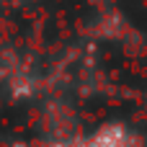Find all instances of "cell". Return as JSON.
<instances>
[{
  "mask_svg": "<svg viewBox=\"0 0 147 147\" xmlns=\"http://www.w3.org/2000/svg\"><path fill=\"white\" fill-rule=\"evenodd\" d=\"M80 147H132L129 145V134L121 124H109L103 129H98L93 137H88Z\"/></svg>",
  "mask_w": 147,
  "mask_h": 147,
  "instance_id": "1",
  "label": "cell"
}]
</instances>
